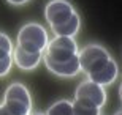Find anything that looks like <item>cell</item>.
<instances>
[{
	"label": "cell",
	"instance_id": "1",
	"mask_svg": "<svg viewBox=\"0 0 122 115\" xmlns=\"http://www.w3.org/2000/svg\"><path fill=\"white\" fill-rule=\"evenodd\" d=\"M32 109V98L27 87L22 84H11L5 92V101L0 106V115H29Z\"/></svg>",
	"mask_w": 122,
	"mask_h": 115
},
{
	"label": "cell",
	"instance_id": "2",
	"mask_svg": "<svg viewBox=\"0 0 122 115\" xmlns=\"http://www.w3.org/2000/svg\"><path fill=\"white\" fill-rule=\"evenodd\" d=\"M18 46L25 52L43 54L48 46V32L36 22L25 24L18 33Z\"/></svg>",
	"mask_w": 122,
	"mask_h": 115
},
{
	"label": "cell",
	"instance_id": "3",
	"mask_svg": "<svg viewBox=\"0 0 122 115\" xmlns=\"http://www.w3.org/2000/svg\"><path fill=\"white\" fill-rule=\"evenodd\" d=\"M45 51V57L56 60V62H63V60L78 55V44L70 36H56L54 40L48 41Z\"/></svg>",
	"mask_w": 122,
	"mask_h": 115
},
{
	"label": "cell",
	"instance_id": "4",
	"mask_svg": "<svg viewBox=\"0 0 122 115\" xmlns=\"http://www.w3.org/2000/svg\"><path fill=\"white\" fill-rule=\"evenodd\" d=\"M111 55L105 47L98 44H89L78 52V60H79V69L84 71L86 74L92 73L98 66H102L106 60H109Z\"/></svg>",
	"mask_w": 122,
	"mask_h": 115
},
{
	"label": "cell",
	"instance_id": "5",
	"mask_svg": "<svg viewBox=\"0 0 122 115\" xmlns=\"http://www.w3.org/2000/svg\"><path fill=\"white\" fill-rule=\"evenodd\" d=\"M73 13H75V8L67 0H51L45 8V16L49 25H57L67 21Z\"/></svg>",
	"mask_w": 122,
	"mask_h": 115
},
{
	"label": "cell",
	"instance_id": "6",
	"mask_svg": "<svg viewBox=\"0 0 122 115\" xmlns=\"http://www.w3.org/2000/svg\"><path fill=\"white\" fill-rule=\"evenodd\" d=\"M76 98L86 99V101L92 102L94 106L102 107L106 102V92L102 85L95 84L92 80H86L79 84V87L76 88Z\"/></svg>",
	"mask_w": 122,
	"mask_h": 115
},
{
	"label": "cell",
	"instance_id": "7",
	"mask_svg": "<svg viewBox=\"0 0 122 115\" xmlns=\"http://www.w3.org/2000/svg\"><path fill=\"white\" fill-rule=\"evenodd\" d=\"M117 74H119L117 63L114 62L113 58H109V60H106L102 66H98L97 69L89 73L87 77H89V80H92V82H95V84H98V85L103 87V85L113 84L114 80L117 79Z\"/></svg>",
	"mask_w": 122,
	"mask_h": 115
},
{
	"label": "cell",
	"instance_id": "8",
	"mask_svg": "<svg viewBox=\"0 0 122 115\" xmlns=\"http://www.w3.org/2000/svg\"><path fill=\"white\" fill-rule=\"evenodd\" d=\"M45 63L48 69L51 73H54L56 76H62V77H73L79 73V60H78V55L68 58V60H63V62H56V60H51V58L45 57Z\"/></svg>",
	"mask_w": 122,
	"mask_h": 115
},
{
	"label": "cell",
	"instance_id": "9",
	"mask_svg": "<svg viewBox=\"0 0 122 115\" xmlns=\"http://www.w3.org/2000/svg\"><path fill=\"white\" fill-rule=\"evenodd\" d=\"M43 58V54H32V52H25L22 49L16 46L13 47V62L18 65L21 69L24 71H32L38 66L40 60Z\"/></svg>",
	"mask_w": 122,
	"mask_h": 115
},
{
	"label": "cell",
	"instance_id": "10",
	"mask_svg": "<svg viewBox=\"0 0 122 115\" xmlns=\"http://www.w3.org/2000/svg\"><path fill=\"white\" fill-rule=\"evenodd\" d=\"M49 27L52 30V33H56V36H70V38H73L78 33L79 27H81V19H79L78 13L75 11L67 21H63L57 25H49Z\"/></svg>",
	"mask_w": 122,
	"mask_h": 115
},
{
	"label": "cell",
	"instance_id": "11",
	"mask_svg": "<svg viewBox=\"0 0 122 115\" xmlns=\"http://www.w3.org/2000/svg\"><path fill=\"white\" fill-rule=\"evenodd\" d=\"M71 110L73 115H100V107L81 98H76L71 102Z\"/></svg>",
	"mask_w": 122,
	"mask_h": 115
},
{
	"label": "cell",
	"instance_id": "12",
	"mask_svg": "<svg viewBox=\"0 0 122 115\" xmlns=\"http://www.w3.org/2000/svg\"><path fill=\"white\" fill-rule=\"evenodd\" d=\"M45 115H73L71 102L70 101H57L48 109Z\"/></svg>",
	"mask_w": 122,
	"mask_h": 115
},
{
	"label": "cell",
	"instance_id": "13",
	"mask_svg": "<svg viewBox=\"0 0 122 115\" xmlns=\"http://www.w3.org/2000/svg\"><path fill=\"white\" fill-rule=\"evenodd\" d=\"M13 52V43L5 33H0V57L11 55Z\"/></svg>",
	"mask_w": 122,
	"mask_h": 115
},
{
	"label": "cell",
	"instance_id": "14",
	"mask_svg": "<svg viewBox=\"0 0 122 115\" xmlns=\"http://www.w3.org/2000/svg\"><path fill=\"white\" fill-rule=\"evenodd\" d=\"M11 66H13V58H11V55L0 57V77L8 74L10 69H11Z\"/></svg>",
	"mask_w": 122,
	"mask_h": 115
},
{
	"label": "cell",
	"instance_id": "15",
	"mask_svg": "<svg viewBox=\"0 0 122 115\" xmlns=\"http://www.w3.org/2000/svg\"><path fill=\"white\" fill-rule=\"evenodd\" d=\"M8 3L11 5H16V6H19V5H24V3H27L29 0H6Z\"/></svg>",
	"mask_w": 122,
	"mask_h": 115
},
{
	"label": "cell",
	"instance_id": "16",
	"mask_svg": "<svg viewBox=\"0 0 122 115\" xmlns=\"http://www.w3.org/2000/svg\"><path fill=\"white\" fill-rule=\"evenodd\" d=\"M29 115H45V114H29Z\"/></svg>",
	"mask_w": 122,
	"mask_h": 115
},
{
	"label": "cell",
	"instance_id": "17",
	"mask_svg": "<svg viewBox=\"0 0 122 115\" xmlns=\"http://www.w3.org/2000/svg\"><path fill=\"white\" fill-rule=\"evenodd\" d=\"M116 115H122V114H121V112H117V114H116Z\"/></svg>",
	"mask_w": 122,
	"mask_h": 115
}]
</instances>
